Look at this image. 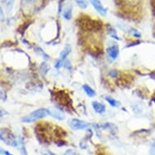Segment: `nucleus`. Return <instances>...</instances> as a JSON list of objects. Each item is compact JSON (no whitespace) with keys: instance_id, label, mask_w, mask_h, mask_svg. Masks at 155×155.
<instances>
[{"instance_id":"5701e85b","label":"nucleus","mask_w":155,"mask_h":155,"mask_svg":"<svg viewBox=\"0 0 155 155\" xmlns=\"http://www.w3.org/2000/svg\"><path fill=\"white\" fill-rule=\"evenodd\" d=\"M0 155H13L12 153H11L8 150H3V148L0 147Z\"/></svg>"},{"instance_id":"0eeeda50","label":"nucleus","mask_w":155,"mask_h":155,"mask_svg":"<svg viewBox=\"0 0 155 155\" xmlns=\"http://www.w3.org/2000/svg\"><path fill=\"white\" fill-rule=\"evenodd\" d=\"M90 3L94 8L97 10V12L99 13L100 15H102V16H106L107 14V9L102 6V4L101 3L99 0H89Z\"/></svg>"},{"instance_id":"9d476101","label":"nucleus","mask_w":155,"mask_h":155,"mask_svg":"<svg viewBox=\"0 0 155 155\" xmlns=\"http://www.w3.org/2000/svg\"><path fill=\"white\" fill-rule=\"evenodd\" d=\"M71 12H72V6L71 4H68L64 7V12H63V16H64L67 21L71 20Z\"/></svg>"},{"instance_id":"4468645a","label":"nucleus","mask_w":155,"mask_h":155,"mask_svg":"<svg viewBox=\"0 0 155 155\" xmlns=\"http://www.w3.org/2000/svg\"><path fill=\"white\" fill-rule=\"evenodd\" d=\"M18 147L20 148V151H21V155H28V153H27V150H26L25 145V142H24V140L21 137H19V146Z\"/></svg>"},{"instance_id":"dca6fc26","label":"nucleus","mask_w":155,"mask_h":155,"mask_svg":"<svg viewBox=\"0 0 155 155\" xmlns=\"http://www.w3.org/2000/svg\"><path fill=\"white\" fill-rule=\"evenodd\" d=\"M3 3H5L6 8L8 12H10L11 10L12 9L13 7V3H14V0H1Z\"/></svg>"},{"instance_id":"7ed1b4c3","label":"nucleus","mask_w":155,"mask_h":155,"mask_svg":"<svg viewBox=\"0 0 155 155\" xmlns=\"http://www.w3.org/2000/svg\"><path fill=\"white\" fill-rule=\"evenodd\" d=\"M41 0H22L21 2V8L26 14H31L35 12L40 4Z\"/></svg>"},{"instance_id":"412c9836","label":"nucleus","mask_w":155,"mask_h":155,"mask_svg":"<svg viewBox=\"0 0 155 155\" xmlns=\"http://www.w3.org/2000/svg\"><path fill=\"white\" fill-rule=\"evenodd\" d=\"M63 66L65 68L68 69V70H71V63L69 61L68 59H65L64 62V65Z\"/></svg>"},{"instance_id":"f257e3e1","label":"nucleus","mask_w":155,"mask_h":155,"mask_svg":"<svg viewBox=\"0 0 155 155\" xmlns=\"http://www.w3.org/2000/svg\"><path fill=\"white\" fill-rule=\"evenodd\" d=\"M0 140L11 146H14V147L19 146V137H15L8 128L0 129Z\"/></svg>"},{"instance_id":"f8f14e48","label":"nucleus","mask_w":155,"mask_h":155,"mask_svg":"<svg viewBox=\"0 0 155 155\" xmlns=\"http://www.w3.org/2000/svg\"><path fill=\"white\" fill-rule=\"evenodd\" d=\"M83 89L84 93L89 97H94L96 95V92L94 91V89H92L91 87L89 86L88 84H84L83 85Z\"/></svg>"},{"instance_id":"6e6552de","label":"nucleus","mask_w":155,"mask_h":155,"mask_svg":"<svg viewBox=\"0 0 155 155\" xmlns=\"http://www.w3.org/2000/svg\"><path fill=\"white\" fill-rule=\"evenodd\" d=\"M92 107H93L94 110H95V112L98 113V114H103L106 111V110H107L106 106L103 103L97 102V101H94V102H92Z\"/></svg>"},{"instance_id":"39448f33","label":"nucleus","mask_w":155,"mask_h":155,"mask_svg":"<svg viewBox=\"0 0 155 155\" xmlns=\"http://www.w3.org/2000/svg\"><path fill=\"white\" fill-rule=\"evenodd\" d=\"M49 114L51 115L52 117L59 120H64L65 119V114H64L63 110H59L58 107H51L50 109H48Z\"/></svg>"},{"instance_id":"aec40b11","label":"nucleus","mask_w":155,"mask_h":155,"mask_svg":"<svg viewBox=\"0 0 155 155\" xmlns=\"http://www.w3.org/2000/svg\"><path fill=\"white\" fill-rule=\"evenodd\" d=\"M150 155H155V140H153L150 150Z\"/></svg>"},{"instance_id":"6ab92c4d","label":"nucleus","mask_w":155,"mask_h":155,"mask_svg":"<svg viewBox=\"0 0 155 155\" xmlns=\"http://www.w3.org/2000/svg\"><path fill=\"white\" fill-rule=\"evenodd\" d=\"M41 155H56L54 153H53L51 150H47V149H43L41 150Z\"/></svg>"},{"instance_id":"f03ea898","label":"nucleus","mask_w":155,"mask_h":155,"mask_svg":"<svg viewBox=\"0 0 155 155\" xmlns=\"http://www.w3.org/2000/svg\"><path fill=\"white\" fill-rule=\"evenodd\" d=\"M47 115H49L48 109H45V108H41V109H38L33 111L32 113L24 117L22 119V122L23 123H33L35 122L37 120H41L43 118L46 117Z\"/></svg>"},{"instance_id":"b1692460","label":"nucleus","mask_w":155,"mask_h":155,"mask_svg":"<svg viewBox=\"0 0 155 155\" xmlns=\"http://www.w3.org/2000/svg\"><path fill=\"white\" fill-rule=\"evenodd\" d=\"M109 75L111 76V77L114 78V77H116V76H117L118 71H116V70H111V71L109 72Z\"/></svg>"},{"instance_id":"4be33fe9","label":"nucleus","mask_w":155,"mask_h":155,"mask_svg":"<svg viewBox=\"0 0 155 155\" xmlns=\"http://www.w3.org/2000/svg\"><path fill=\"white\" fill-rule=\"evenodd\" d=\"M63 155H80L73 150H68Z\"/></svg>"},{"instance_id":"bb28decb","label":"nucleus","mask_w":155,"mask_h":155,"mask_svg":"<svg viewBox=\"0 0 155 155\" xmlns=\"http://www.w3.org/2000/svg\"><path fill=\"white\" fill-rule=\"evenodd\" d=\"M122 1H124V2H127V3H136L137 0H122Z\"/></svg>"},{"instance_id":"a878e982","label":"nucleus","mask_w":155,"mask_h":155,"mask_svg":"<svg viewBox=\"0 0 155 155\" xmlns=\"http://www.w3.org/2000/svg\"><path fill=\"white\" fill-rule=\"evenodd\" d=\"M0 19L1 20L4 19V12H3V8H1V6H0Z\"/></svg>"},{"instance_id":"1a4fd4ad","label":"nucleus","mask_w":155,"mask_h":155,"mask_svg":"<svg viewBox=\"0 0 155 155\" xmlns=\"http://www.w3.org/2000/svg\"><path fill=\"white\" fill-rule=\"evenodd\" d=\"M71 47L70 46V45L67 44L66 46H65V47L64 48V50L62 51L61 54H60V56H59V60L64 63V60L67 59V57L69 55V54L71 53Z\"/></svg>"},{"instance_id":"a211bd4d","label":"nucleus","mask_w":155,"mask_h":155,"mask_svg":"<svg viewBox=\"0 0 155 155\" xmlns=\"http://www.w3.org/2000/svg\"><path fill=\"white\" fill-rule=\"evenodd\" d=\"M77 5L79 6L81 8L85 9L88 7V2L87 0H75Z\"/></svg>"},{"instance_id":"20e7f679","label":"nucleus","mask_w":155,"mask_h":155,"mask_svg":"<svg viewBox=\"0 0 155 155\" xmlns=\"http://www.w3.org/2000/svg\"><path fill=\"white\" fill-rule=\"evenodd\" d=\"M69 126L73 130H86L90 127L91 124L84 120L72 119L69 121Z\"/></svg>"},{"instance_id":"ddd939ff","label":"nucleus","mask_w":155,"mask_h":155,"mask_svg":"<svg viewBox=\"0 0 155 155\" xmlns=\"http://www.w3.org/2000/svg\"><path fill=\"white\" fill-rule=\"evenodd\" d=\"M107 32H108V34H109V35L113 38V39H115V40L120 41V37L117 35L116 31H115V29H114L113 27H111V26H108V27H107Z\"/></svg>"},{"instance_id":"393cba45","label":"nucleus","mask_w":155,"mask_h":155,"mask_svg":"<svg viewBox=\"0 0 155 155\" xmlns=\"http://www.w3.org/2000/svg\"><path fill=\"white\" fill-rule=\"evenodd\" d=\"M7 114H8V112L6 111V110H4L3 109H2V108L0 107V118L3 117V116H4V115Z\"/></svg>"},{"instance_id":"f3484780","label":"nucleus","mask_w":155,"mask_h":155,"mask_svg":"<svg viewBox=\"0 0 155 155\" xmlns=\"http://www.w3.org/2000/svg\"><path fill=\"white\" fill-rule=\"evenodd\" d=\"M49 69H50V68H49L48 64H46V62L42 63L41 66H40V71H41V73L42 74L43 76H45V75L48 72Z\"/></svg>"},{"instance_id":"2eb2a0df","label":"nucleus","mask_w":155,"mask_h":155,"mask_svg":"<svg viewBox=\"0 0 155 155\" xmlns=\"http://www.w3.org/2000/svg\"><path fill=\"white\" fill-rule=\"evenodd\" d=\"M127 33H130L132 37H134V38H141V33H140L137 29H136V28H130L129 29H128V32H127Z\"/></svg>"},{"instance_id":"423d86ee","label":"nucleus","mask_w":155,"mask_h":155,"mask_svg":"<svg viewBox=\"0 0 155 155\" xmlns=\"http://www.w3.org/2000/svg\"><path fill=\"white\" fill-rule=\"evenodd\" d=\"M107 52L110 59H113V60H115L118 58V55H119V53H120V49H119V46H118L117 44H113V45L110 46L107 48Z\"/></svg>"},{"instance_id":"9b49d317","label":"nucleus","mask_w":155,"mask_h":155,"mask_svg":"<svg viewBox=\"0 0 155 155\" xmlns=\"http://www.w3.org/2000/svg\"><path fill=\"white\" fill-rule=\"evenodd\" d=\"M105 99H106V101H107L112 107H116V108H118V107H120V105H121L120 102L117 101L116 99H114V98H113L111 97H105Z\"/></svg>"}]
</instances>
